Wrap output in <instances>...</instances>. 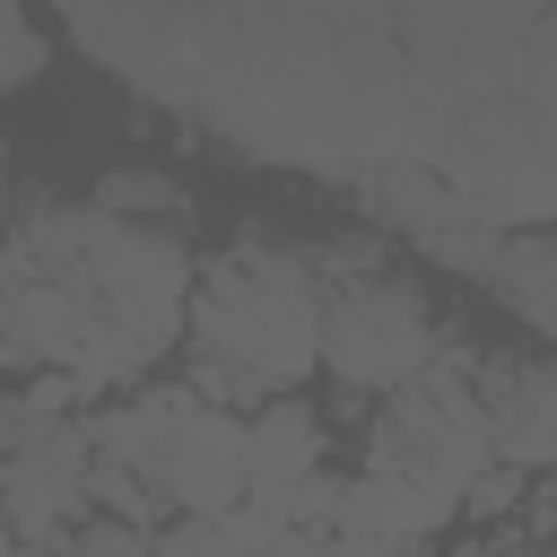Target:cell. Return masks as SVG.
<instances>
[{"label": "cell", "mask_w": 557, "mask_h": 557, "mask_svg": "<svg viewBox=\"0 0 557 557\" xmlns=\"http://www.w3.org/2000/svg\"><path fill=\"white\" fill-rule=\"evenodd\" d=\"M191 374L183 392L209 409H261L287 400L313 366H322V278L313 252L296 235H235L191 270Z\"/></svg>", "instance_id": "cell-1"}, {"label": "cell", "mask_w": 557, "mask_h": 557, "mask_svg": "<svg viewBox=\"0 0 557 557\" xmlns=\"http://www.w3.org/2000/svg\"><path fill=\"white\" fill-rule=\"evenodd\" d=\"M87 453L131 470L165 513H226L244 505V418L191 400L183 383H131L87 418Z\"/></svg>", "instance_id": "cell-2"}, {"label": "cell", "mask_w": 557, "mask_h": 557, "mask_svg": "<svg viewBox=\"0 0 557 557\" xmlns=\"http://www.w3.org/2000/svg\"><path fill=\"white\" fill-rule=\"evenodd\" d=\"M366 470L374 479H418L461 496L479 470H496V435L479 409V348L461 331H435V357L418 383L383 392V409L366 418Z\"/></svg>", "instance_id": "cell-3"}, {"label": "cell", "mask_w": 557, "mask_h": 557, "mask_svg": "<svg viewBox=\"0 0 557 557\" xmlns=\"http://www.w3.org/2000/svg\"><path fill=\"white\" fill-rule=\"evenodd\" d=\"M435 313H426V296H418V278H366V287H339V296H322V374L339 383V392H400V383H418L426 374V357H435Z\"/></svg>", "instance_id": "cell-4"}, {"label": "cell", "mask_w": 557, "mask_h": 557, "mask_svg": "<svg viewBox=\"0 0 557 557\" xmlns=\"http://www.w3.org/2000/svg\"><path fill=\"white\" fill-rule=\"evenodd\" d=\"M87 418H52L0 453V522L17 548H61L87 522Z\"/></svg>", "instance_id": "cell-5"}, {"label": "cell", "mask_w": 557, "mask_h": 557, "mask_svg": "<svg viewBox=\"0 0 557 557\" xmlns=\"http://www.w3.org/2000/svg\"><path fill=\"white\" fill-rule=\"evenodd\" d=\"M479 409L505 470H557V357H479Z\"/></svg>", "instance_id": "cell-6"}, {"label": "cell", "mask_w": 557, "mask_h": 557, "mask_svg": "<svg viewBox=\"0 0 557 557\" xmlns=\"http://www.w3.org/2000/svg\"><path fill=\"white\" fill-rule=\"evenodd\" d=\"M322 444H331V426H322L313 400H296V392L261 400L244 418V505H261L270 522H287V487L322 470Z\"/></svg>", "instance_id": "cell-7"}, {"label": "cell", "mask_w": 557, "mask_h": 557, "mask_svg": "<svg viewBox=\"0 0 557 557\" xmlns=\"http://www.w3.org/2000/svg\"><path fill=\"white\" fill-rule=\"evenodd\" d=\"M453 522H461V496L418 487V479H374V470H357V479H339V522H331V531H357V540H383V548H418V540H435V531H453Z\"/></svg>", "instance_id": "cell-8"}, {"label": "cell", "mask_w": 557, "mask_h": 557, "mask_svg": "<svg viewBox=\"0 0 557 557\" xmlns=\"http://www.w3.org/2000/svg\"><path fill=\"white\" fill-rule=\"evenodd\" d=\"M487 287H496V305H505L522 331L557 339V235H505Z\"/></svg>", "instance_id": "cell-9"}, {"label": "cell", "mask_w": 557, "mask_h": 557, "mask_svg": "<svg viewBox=\"0 0 557 557\" xmlns=\"http://www.w3.org/2000/svg\"><path fill=\"white\" fill-rule=\"evenodd\" d=\"M87 209H104V218H122V226H148V235H183L191 191H183L165 165H113V174H96Z\"/></svg>", "instance_id": "cell-10"}, {"label": "cell", "mask_w": 557, "mask_h": 557, "mask_svg": "<svg viewBox=\"0 0 557 557\" xmlns=\"http://www.w3.org/2000/svg\"><path fill=\"white\" fill-rule=\"evenodd\" d=\"M305 252H313V278H322V296H339V287H366V278H392V244H383V235H366V226H357V235L339 226V235H322V244H305Z\"/></svg>", "instance_id": "cell-11"}, {"label": "cell", "mask_w": 557, "mask_h": 557, "mask_svg": "<svg viewBox=\"0 0 557 557\" xmlns=\"http://www.w3.org/2000/svg\"><path fill=\"white\" fill-rule=\"evenodd\" d=\"M496 252H505V235L496 226H444V235H418V261H435V270H461V278H496Z\"/></svg>", "instance_id": "cell-12"}, {"label": "cell", "mask_w": 557, "mask_h": 557, "mask_svg": "<svg viewBox=\"0 0 557 557\" xmlns=\"http://www.w3.org/2000/svg\"><path fill=\"white\" fill-rule=\"evenodd\" d=\"M44 70H52V35H44L35 17L0 9V87H35Z\"/></svg>", "instance_id": "cell-13"}, {"label": "cell", "mask_w": 557, "mask_h": 557, "mask_svg": "<svg viewBox=\"0 0 557 557\" xmlns=\"http://www.w3.org/2000/svg\"><path fill=\"white\" fill-rule=\"evenodd\" d=\"M148 557H235V548H226L218 513H174V522L148 540Z\"/></svg>", "instance_id": "cell-14"}, {"label": "cell", "mask_w": 557, "mask_h": 557, "mask_svg": "<svg viewBox=\"0 0 557 557\" xmlns=\"http://www.w3.org/2000/svg\"><path fill=\"white\" fill-rule=\"evenodd\" d=\"M522 496H531V479H522V470H505V461H496V470H479V479H470V487H461V513H470V522H496V513H513V505H522Z\"/></svg>", "instance_id": "cell-15"}, {"label": "cell", "mask_w": 557, "mask_h": 557, "mask_svg": "<svg viewBox=\"0 0 557 557\" xmlns=\"http://www.w3.org/2000/svg\"><path fill=\"white\" fill-rule=\"evenodd\" d=\"M148 540L157 531H122V522H78L52 557H148Z\"/></svg>", "instance_id": "cell-16"}, {"label": "cell", "mask_w": 557, "mask_h": 557, "mask_svg": "<svg viewBox=\"0 0 557 557\" xmlns=\"http://www.w3.org/2000/svg\"><path fill=\"white\" fill-rule=\"evenodd\" d=\"M218 531H226V548H235V557H261V548H270L287 522H270L261 505H226V513H218Z\"/></svg>", "instance_id": "cell-17"}, {"label": "cell", "mask_w": 557, "mask_h": 557, "mask_svg": "<svg viewBox=\"0 0 557 557\" xmlns=\"http://www.w3.org/2000/svg\"><path fill=\"white\" fill-rule=\"evenodd\" d=\"M261 557H331V540H313V531H278Z\"/></svg>", "instance_id": "cell-18"}, {"label": "cell", "mask_w": 557, "mask_h": 557, "mask_svg": "<svg viewBox=\"0 0 557 557\" xmlns=\"http://www.w3.org/2000/svg\"><path fill=\"white\" fill-rule=\"evenodd\" d=\"M0 209H9V157H0ZM0 226H9V218H0Z\"/></svg>", "instance_id": "cell-19"}]
</instances>
